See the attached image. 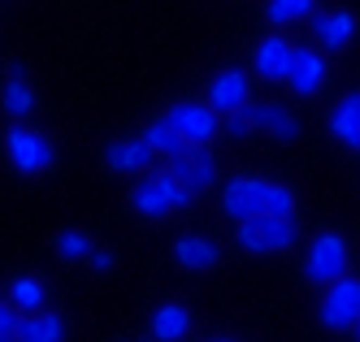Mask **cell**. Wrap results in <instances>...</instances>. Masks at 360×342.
I'll use <instances>...</instances> for the list:
<instances>
[{
    "label": "cell",
    "instance_id": "17",
    "mask_svg": "<svg viewBox=\"0 0 360 342\" xmlns=\"http://www.w3.org/2000/svg\"><path fill=\"white\" fill-rule=\"evenodd\" d=\"M152 338L157 342H183L191 334V312L183 303H161L157 312H152Z\"/></svg>",
    "mask_w": 360,
    "mask_h": 342
},
{
    "label": "cell",
    "instance_id": "4",
    "mask_svg": "<svg viewBox=\"0 0 360 342\" xmlns=\"http://www.w3.org/2000/svg\"><path fill=\"white\" fill-rule=\"evenodd\" d=\"M5 152H9V161L22 173H48V169H53V161H57L53 139L39 135V130H31V126H22V121L5 130Z\"/></svg>",
    "mask_w": 360,
    "mask_h": 342
},
{
    "label": "cell",
    "instance_id": "15",
    "mask_svg": "<svg viewBox=\"0 0 360 342\" xmlns=\"http://www.w3.org/2000/svg\"><path fill=\"white\" fill-rule=\"evenodd\" d=\"M174 260L183 269H213L221 260V247L213 239H204V234H183V239L174 243Z\"/></svg>",
    "mask_w": 360,
    "mask_h": 342
},
{
    "label": "cell",
    "instance_id": "27",
    "mask_svg": "<svg viewBox=\"0 0 360 342\" xmlns=\"http://www.w3.org/2000/svg\"><path fill=\"white\" fill-rule=\"evenodd\" d=\"M221 130H230V135H252V117H248V109H235V113H226L221 117Z\"/></svg>",
    "mask_w": 360,
    "mask_h": 342
},
{
    "label": "cell",
    "instance_id": "9",
    "mask_svg": "<svg viewBox=\"0 0 360 342\" xmlns=\"http://www.w3.org/2000/svg\"><path fill=\"white\" fill-rule=\"evenodd\" d=\"M291 61H295V44L287 35H269L256 48V74H261L265 83H287Z\"/></svg>",
    "mask_w": 360,
    "mask_h": 342
},
{
    "label": "cell",
    "instance_id": "26",
    "mask_svg": "<svg viewBox=\"0 0 360 342\" xmlns=\"http://www.w3.org/2000/svg\"><path fill=\"white\" fill-rule=\"evenodd\" d=\"M152 178H157L161 187H165V195H169V208H187V204H191V195H187V191L178 187L174 178H169V169H165V173H152Z\"/></svg>",
    "mask_w": 360,
    "mask_h": 342
},
{
    "label": "cell",
    "instance_id": "1",
    "mask_svg": "<svg viewBox=\"0 0 360 342\" xmlns=\"http://www.w3.org/2000/svg\"><path fill=\"white\" fill-rule=\"evenodd\" d=\"M317 317L330 334H352L356 329V321H360V277L356 273H343L330 286H321Z\"/></svg>",
    "mask_w": 360,
    "mask_h": 342
},
{
    "label": "cell",
    "instance_id": "28",
    "mask_svg": "<svg viewBox=\"0 0 360 342\" xmlns=\"http://www.w3.org/2000/svg\"><path fill=\"white\" fill-rule=\"evenodd\" d=\"M87 265H91L96 273H109V269L117 265V256H113V251H105V247H91V256H87Z\"/></svg>",
    "mask_w": 360,
    "mask_h": 342
},
{
    "label": "cell",
    "instance_id": "8",
    "mask_svg": "<svg viewBox=\"0 0 360 342\" xmlns=\"http://www.w3.org/2000/svg\"><path fill=\"white\" fill-rule=\"evenodd\" d=\"M209 109L217 113V117H226V113H235V109H248L252 104V91H248V74L243 70H221L213 83H209Z\"/></svg>",
    "mask_w": 360,
    "mask_h": 342
},
{
    "label": "cell",
    "instance_id": "11",
    "mask_svg": "<svg viewBox=\"0 0 360 342\" xmlns=\"http://www.w3.org/2000/svg\"><path fill=\"white\" fill-rule=\"evenodd\" d=\"M287 87H291L295 96H317V91L326 87V57H321L317 48H295Z\"/></svg>",
    "mask_w": 360,
    "mask_h": 342
},
{
    "label": "cell",
    "instance_id": "18",
    "mask_svg": "<svg viewBox=\"0 0 360 342\" xmlns=\"http://www.w3.org/2000/svg\"><path fill=\"white\" fill-rule=\"evenodd\" d=\"M131 204H135V213H143V217H152V221H161V217H169V213H174V208H169V195H165V187H161L157 178L135 182Z\"/></svg>",
    "mask_w": 360,
    "mask_h": 342
},
{
    "label": "cell",
    "instance_id": "16",
    "mask_svg": "<svg viewBox=\"0 0 360 342\" xmlns=\"http://www.w3.org/2000/svg\"><path fill=\"white\" fill-rule=\"evenodd\" d=\"M65 338V321L57 317V312H27V317L18 321V334L13 342H61Z\"/></svg>",
    "mask_w": 360,
    "mask_h": 342
},
{
    "label": "cell",
    "instance_id": "2",
    "mask_svg": "<svg viewBox=\"0 0 360 342\" xmlns=\"http://www.w3.org/2000/svg\"><path fill=\"white\" fill-rule=\"evenodd\" d=\"M300 239V230H295V217H248L239 221V247L252 251V256H274V251H291Z\"/></svg>",
    "mask_w": 360,
    "mask_h": 342
},
{
    "label": "cell",
    "instance_id": "7",
    "mask_svg": "<svg viewBox=\"0 0 360 342\" xmlns=\"http://www.w3.org/2000/svg\"><path fill=\"white\" fill-rule=\"evenodd\" d=\"M221 208L235 225L248 217H261L265 213V182L261 178H230L221 191Z\"/></svg>",
    "mask_w": 360,
    "mask_h": 342
},
{
    "label": "cell",
    "instance_id": "12",
    "mask_svg": "<svg viewBox=\"0 0 360 342\" xmlns=\"http://www.w3.org/2000/svg\"><path fill=\"white\" fill-rule=\"evenodd\" d=\"M308 22H313V35H317L321 52H343L356 39V18L347 9H339V13H313Z\"/></svg>",
    "mask_w": 360,
    "mask_h": 342
},
{
    "label": "cell",
    "instance_id": "6",
    "mask_svg": "<svg viewBox=\"0 0 360 342\" xmlns=\"http://www.w3.org/2000/svg\"><path fill=\"white\" fill-rule=\"evenodd\" d=\"M165 121L183 135L187 143H195V147H209V139L221 130V117L209 109V104H195V100H183V104H169V113H165Z\"/></svg>",
    "mask_w": 360,
    "mask_h": 342
},
{
    "label": "cell",
    "instance_id": "3",
    "mask_svg": "<svg viewBox=\"0 0 360 342\" xmlns=\"http://www.w3.org/2000/svg\"><path fill=\"white\" fill-rule=\"evenodd\" d=\"M352 273V256H347V239L343 234H317L313 243H308V256H304V277L313 282V286H330L334 277H343Z\"/></svg>",
    "mask_w": 360,
    "mask_h": 342
},
{
    "label": "cell",
    "instance_id": "5",
    "mask_svg": "<svg viewBox=\"0 0 360 342\" xmlns=\"http://www.w3.org/2000/svg\"><path fill=\"white\" fill-rule=\"evenodd\" d=\"M169 178L183 187L191 199L195 195H204L217 182V161H213V152L209 147H187V152H178V156H169Z\"/></svg>",
    "mask_w": 360,
    "mask_h": 342
},
{
    "label": "cell",
    "instance_id": "14",
    "mask_svg": "<svg viewBox=\"0 0 360 342\" xmlns=\"http://www.w3.org/2000/svg\"><path fill=\"white\" fill-rule=\"evenodd\" d=\"M152 156L157 152H152L143 139H117V143L105 147V165L117 169V173H143L152 165Z\"/></svg>",
    "mask_w": 360,
    "mask_h": 342
},
{
    "label": "cell",
    "instance_id": "19",
    "mask_svg": "<svg viewBox=\"0 0 360 342\" xmlns=\"http://www.w3.org/2000/svg\"><path fill=\"white\" fill-rule=\"evenodd\" d=\"M5 113L9 117H18V121H27L31 117V109H35V91H31V83H27V74H22V65H13V74L5 78Z\"/></svg>",
    "mask_w": 360,
    "mask_h": 342
},
{
    "label": "cell",
    "instance_id": "24",
    "mask_svg": "<svg viewBox=\"0 0 360 342\" xmlns=\"http://www.w3.org/2000/svg\"><path fill=\"white\" fill-rule=\"evenodd\" d=\"M57 256H65V260H87L91 256V239L83 230H61L57 234Z\"/></svg>",
    "mask_w": 360,
    "mask_h": 342
},
{
    "label": "cell",
    "instance_id": "21",
    "mask_svg": "<svg viewBox=\"0 0 360 342\" xmlns=\"http://www.w3.org/2000/svg\"><path fill=\"white\" fill-rule=\"evenodd\" d=\"M317 13V0H269L265 5V18H269V26H291V22H300V18H313Z\"/></svg>",
    "mask_w": 360,
    "mask_h": 342
},
{
    "label": "cell",
    "instance_id": "25",
    "mask_svg": "<svg viewBox=\"0 0 360 342\" xmlns=\"http://www.w3.org/2000/svg\"><path fill=\"white\" fill-rule=\"evenodd\" d=\"M18 321H22V312H18L9 299H0V342H13V334H18Z\"/></svg>",
    "mask_w": 360,
    "mask_h": 342
},
{
    "label": "cell",
    "instance_id": "30",
    "mask_svg": "<svg viewBox=\"0 0 360 342\" xmlns=\"http://www.w3.org/2000/svg\"><path fill=\"white\" fill-rule=\"evenodd\" d=\"M352 334H356V342H360V321H356V329H352Z\"/></svg>",
    "mask_w": 360,
    "mask_h": 342
},
{
    "label": "cell",
    "instance_id": "29",
    "mask_svg": "<svg viewBox=\"0 0 360 342\" xmlns=\"http://www.w3.org/2000/svg\"><path fill=\"white\" fill-rule=\"evenodd\" d=\"M209 342H235V338H209Z\"/></svg>",
    "mask_w": 360,
    "mask_h": 342
},
{
    "label": "cell",
    "instance_id": "20",
    "mask_svg": "<svg viewBox=\"0 0 360 342\" xmlns=\"http://www.w3.org/2000/svg\"><path fill=\"white\" fill-rule=\"evenodd\" d=\"M139 139H143L152 152H157V156H178V152H187V147H191V143H187L183 135H178V130H174L165 117H157V121H152Z\"/></svg>",
    "mask_w": 360,
    "mask_h": 342
},
{
    "label": "cell",
    "instance_id": "13",
    "mask_svg": "<svg viewBox=\"0 0 360 342\" xmlns=\"http://www.w3.org/2000/svg\"><path fill=\"white\" fill-rule=\"evenodd\" d=\"M330 130L347 152H360V91H347L330 113Z\"/></svg>",
    "mask_w": 360,
    "mask_h": 342
},
{
    "label": "cell",
    "instance_id": "23",
    "mask_svg": "<svg viewBox=\"0 0 360 342\" xmlns=\"http://www.w3.org/2000/svg\"><path fill=\"white\" fill-rule=\"evenodd\" d=\"M265 213L269 217H295V191L282 182H265Z\"/></svg>",
    "mask_w": 360,
    "mask_h": 342
},
{
    "label": "cell",
    "instance_id": "22",
    "mask_svg": "<svg viewBox=\"0 0 360 342\" xmlns=\"http://www.w3.org/2000/svg\"><path fill=\"white\" fill-rule=\"evenodd\" d=\"M9 303H13L18 312H39V308H44V282H39V277H18V282L9 286Z\"/></svg>",
    "mask_w": 360,
    "mask_h": 342
},
{
    "label": "cell",
    "instance_id": "10",
    "mask_svg": "<svg viewBox=\"0 0 360 342\" xmlns=\"http://www.w3.org/2000/svg\"><path fill=\"white\" fill-rule=\"evenodd\" d=\"M248 117H252V130H265V135H274L282 143L300 139V117L287 104H248Z\"/></svg>",
    "mask_w": 360,
    "mask_h": 342
}]
</instances>
